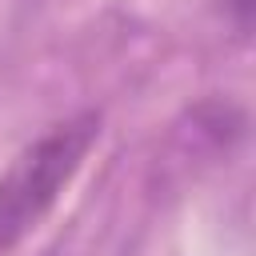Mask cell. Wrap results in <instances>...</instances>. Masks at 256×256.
Wrapping results in <instances>:
<instances>
[{
    "instance_id": "1",
    "label": "cell",
    "mask_w": 256,
    "mask_h": 256,
    "mask_svg": "<svg viewBox=\"0 0 256 256\" xmlns=\"http://www.w3.org/2000/svg\"><path fill=\"white\" fill-rule=\"evenodd\" d=\"M100 140V112H76L36 136L0 176V252H12L56 208L92 144Z\"/></svg>"
},
{
    "instance_id": "2",
    "label": "cell",
    "mask_w": 256,
    "mask_h": 256,
    "mask_svg": "<svg viewBox=\"0 0 256 256\" xmlns=\"http://www.w3.org/2000/svg\"><path fill=\"white\" fill-rule=\"evenodd\" d=\"M248 8H252V0H232V12H236V28H240V32H248Z\"/></svg>"
}]
</instances>
